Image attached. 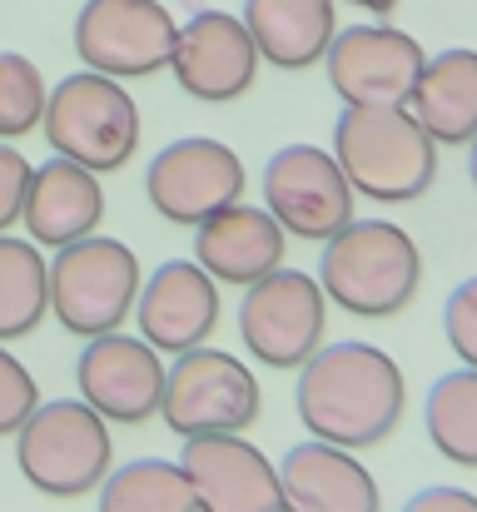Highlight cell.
Returning <instances> with one entry per match:
<instances>
[{"label": "cell", "instance_id": "6da1fadb", "mask_svg": "<svg viewBox=\"0 0 477 512\" xmlns=\"http://www.w3.org/2000/svg\"><path fill=\"white\" fill-rule=\"evenodd\" d=\"M294 408L309 438L363 453V448H378L403 423L408 383H403L398 358L383 353L378 343H323L299 368Z\"/></svg>", "mask_w": 477, "mask_h": 512}, {"label": "cell", "instance_id": "7a4b0ae2", "mask_svg": "<svg viewBox=\"0 0 477 512\" xmlns=\"http://www.w3.org/2000/svg\"><path fill=\"white\" fill-rule=\"evenodd\" d=\"M328 150L353 194L378 204H413L438 179V140L408 105H343Z\"/></svg>", "mask_w": 477, "mask_h": 512}, {"label": "cell", "instance_id": "3957f363", "mask_svg": "<svg viewBox=\"0 0 477 512\" xmlns=\"http://www.w3.org/2000/svg\"><path fill=\"white\" fill-rule=\"evenodd\" d=\"M318 284L353 319H393L418 299L423 254L393 219H353L318 254Z\"/></svg>", "mask_w": 477, "mask_h": 512}, {"label": "cell", "instance_id": "277c9868", "mask_svg": "<svg viewBox=\"0 0 477 512\" xmlns=\"http://www.w3.org/2000/svg\"><path fill=\"white\" fill-rule=\"evenodd\" d=\"M15 468L40 498H85L115 468L110 423L85 398H50L15 428Z\"/></svg>", "mask_w": 477, "mask_h": 512}, {"label": "cell", "instance_id": "5b68a950", "mask_svg": "<svg viewBox=\"0 0 477 512\" xmlns=\"http://www.w3.org/2000/svg\"><path fill=\"white\" fill-rule=\"evenodd\" d=\"M40 130L60 160H75L95 174H115L140 150V105L125 90V80H110L100 70H75L50 90Z\"/></svg>", "mask_w": 477, "mask_h": 512}, {"label": "cell", "instance_id": "8992f818", "mask_svg": "<svg viewBox=\"0 0 477 512\" xmlns=\"http://www.w3.org/2000/svg\"><path fill=\"white\" fill-rule=\"evenodd\" d=\"M140 259L110 234H85L50 259V314L75 339H100L125 329L140 299Z\"/></svg>", "mask_w": 477, "mask_h": 512}, {"label": "cell", "instance_id": "52a82bcc", "mask_svg": "<svg viewBox=\"0 0 477 512\" xmlns=\"http://www.w3.org/2000/svg\"><path fill=\"white\" fill-rule=\"evenodd\" d=\"M159 418L179 438L244 433L259 418V378L239 353L199 343V348H189L169 363Z\"/></svg>", "mask_w": 477, "mask_h": 512}, {"label": "cell", "instance_id": "ba28073f", "mask_svg": "<svg viewBox=\"0 0 477 512\" xmlns=\"http://www.w3.org/2000/svg\"><path fill=\"white\" fill-rule=\"evenodd\" d=\"M328 334V294L318 274L274 269L239 299V339L264 368H304Z\"/></svg>", "mask_w": 477, "mask_h": 512}, {"label": "cell", "instance_id": "9c48e42d", "mask_svg": "<svg viewBox=\"0 0 477 512\" xmlns=\"http://www.w3.org/2000/svg\"><path fill=\"white\" fill-rule=\"evenodd\" d=\"M179 20L159 0H85L75 15V55L110 80H145L169 70Z\"/></svg>", "mask_w": 477, "mask_h": 512}, {"label": "cell", "instance_id": "30bf717a", "mask_svg": "<svg viewBox=\"0 0 477 512\" xmlns=\"http://www.w3.org/2000/svg\"><path fill=\"white\" fill-rule=\"evenodd\" d=\"M264 209L284 224V234H299L309 244H328L343 224H353V184L333 150L318 145H284L264 165Z\"/></svg>", "mask_w": 477, "mask_h": 512}, {"label": "cell", "instance_id": "8fae6325", "mask_svg": "<svg viewBox=\"0 0 477 512\" xmlns=\"http://www.w3.org/2000/svg\"><path fill=\"white\" fill-rule=\"evenodd\" d=\"M244 184L249 179H244L239 150H229L224 140H209V135H184V140L164 145L145 170L150 209L179 229H199L209 214L239 204Z\"/></svg>", "mask_w": 477, "mask_h": 512}, {"label": "cell", "instance_id": "7c38bea8", "mask_svg": "<svg viewBox=\"0 0 477 512\" xmlns=\"http://www.w3.org/2000/svg\"><path fill=\"white\" fill-rule=\"evenodd\" d=\"M428 50L398 25H348L323 55V75L343 105H408Z\"/></svg>", "mask_w": 477, "mask_h": 512}, {"label": "cell", "instance_id": "4fadbf2b", "mask_svg": "<svg viewBox=\"0 0 477 512\" xmlns=\"http://www.w3.org/2000/svg\"><path fill=\"white\" fill-rule=\"evenodd\" d=\"M164 363H159V348L125 329L115 334H100V339H85L80 358H75V388L80 398L115 428H140L159 418V403H164Z\"/></svg>", "mask_w": 477, "mask_h": 512}, {"label": "cell", "instance_id": "5bb4252c", "mask_svg": "<svg viewBox=\"0 0 477 512\" xmlns=\"http://www.w3.org/2000/svg\"><path fill=\"white\" fill-rule=\"evenodd\" d=\"M259 65L264 60H259V45H254L244 15H229V10H194L179 25L174 55H169L179 90L199 105H229V100L249 95Z\"/></svg>", "mask_w": 477, "mask_h": 512}, {"label": "cell", "instance_id": "9a60e30c", "mask_svg": "<svg viewBox=\"0 0 477 512\" xmlns=\"http://www.w3.org/2000/svg\"><path fill=\"white\" fill-rule=\"evenodd\" d=\"M179 468L199 512H284L279 463H269L244 433L184 438Z\"/></svg>", "mask_w": 477, "mask_h": 512}, {"label": "cell", "instance_id": "2e32d148", "mask_svg": "<svg viewBox=\"0 0 477 512\" xmlns=\"http://www.w3.org/2000/svg\"><path fill=\"white\" fill-rule=\"evenodd\" d=\"M135 324L140 339L155 343L159 353H189L209 343L219 324V284L199 259H164L155 274H145L140 299H135Z\"/></svg>", "mask_w": 477, "mask_h": 512}, {"label": "cell", "instance_id": "e0dca14e", "mask_svg": "<svg viewBox=\"0 0 477 512\" xmlns=\"http://www.w3.org/2000/svg\"><path fill=\"white\" fill-rule=\"evenodd\" d=\"M284 249H289L284 224L269 209L244 204V199L219 209V214H209L194 229L199 269H209V279L229 284V289H249V284L269 279L274 269H284Z\"/></svg>", "mask_w": 477, "mask_h": 512}, {"label": "cell", "instance_id": "ac0fdd59", "mask_svg": "<svg viewBox=\"0 0 477 512\" xmlns=\"http://www.w3.org/2000/svg\"><path fill=\"white\" fill-rule=\"evenodd\" d=\"M105 224V189L100 174L50 155L45 165H35L30 189H25V209H20V229L30 244L40 249H65L85 234H100Z\"/></svg>", "mask_w": 477, "mask_h": 512}, {"label": "cell", "instance_id": "d6986e66", "mask_svg": "<svg viewBox=\"0 0 477 512\" xmlns=\"http://www.w3.org/2000/svg\"><path fill=\"white\" fill-rule=\"evenodd\" d=\"M279 488L289 512H383L378 478L358 463V453L304 438L279 458Z\"/></svg>", "mask_w": 477, "mask_h": 512}, {"label": "cell", "instance_id": "ffe728a7", "mask_svg": "<svg viewBox=\"0 0 477 512\" xmlns=\"http://www.w3.org/2000/svg\"><path fill=\"white\" fill-rule=\"evenodd\" d=\"M244 25L259 60L274 70H314L338 35V0H244Z\"/></svg>", "mask_w": 477, "mask_h": 512}, {"label": "cell", "instance_id": "44dd1931", "mask_svg": "<svg viewBox=\"0 0 477 512\" xmlns=\"http://www.w3.org/2000/svg\"><path fill=\"white\" fill-rule=\"evenodd\" d=\"M413 120L438 140V150H458L477 135V50L453 45L428 55L413 95H408Z\"/></svg>", "mask_w": 477, "mask_h": 512}, {"label": "cell", "instance_id": "7402d4cb", "mask_svg": "<svg viewBox=\"0 0 477 512\" xmlns=\"http://www.w3.org/2000/svg\"><path fill=\"white\" fill-rule=\"evenodd\" d=\"M50 314V259L40 244L0 234V343L35 334Z\"/></svg>", "mask_w": 477, "mask_h": 512}, {"label": "cell", "instance_id": "603a6c76", "mask_svg": "<svg viewBox=\"0 0 477 512\" xmlns=\"http://www.w3.org/2000/svg\"><path fill=\"white\" fill-rule=\"evenodd\" d=\"M423 428L438 458L453 468H477V368L438 373L423 398Z\"/></svg>", "mask_w": 477, "mask_h": 512}, {"label": "cell", "instance_id": "cb8c5ba5", "mask_svg": "<svg viewBox=\"0 0 477 512\" xmlns=\"http://www.w3.org/2000/svg\"><path fill=\"white\" fill-rule=\"evenodd\" d=\"M95 493H100L95 512H199L184 468L169 458L120 463V468H110V478Z\"/></svg>", "mask_w": 477, "mask_h": 512}, {"label": "cell", "instance_id": "d4e9b609", "mask_svg": "<svg viewBox=\"0 0 477 512\" xmlns=\"http://www.w3.org/2000/svg\"><path fill=\"white\" fill-rule=\"evenodd\" d=\"M50 105V85L40 75V65L20 50H0V140H25L30 130H40Z\"/></svg>", "mask_w": 477, "mask_h": 512}, {"label": "cell", "instance_id": "484cf974", "mask_svg": "<svg viewBox=\"0 0 477 512\" xmlns=\"http://www.w3.org/2000/svg\"><path fill=\"white\" fill-rule=\"evenodd\" d=\"M40 408V388H35V373L0 343V438L10 433L15 438V428L30 418Z\"/></svg>", "mask_w": 477, "mask_h": 512}, {"label": "cell", "instance_id": "4316f807", "mask_svg": "<svg viewBox=\"0 0 477 512\" xmlns=\"http://www.w3.org/2000/svg\"><path fill=\"white\" fill-rule=\"evenodd\" d=\"M443 339L463 358V368H477V274L463 279L443 304Z\"/></svg>", "mask_w": 477, "mask_h": 512}, {"label": "cell", "instance_id": "83f0119b", "mask_svg": "<svg viewBox=\"0 0 477 512\" xmlns=\"http://www.w3.org/2000/svg\"><path fill=\"white\" fill-rule=\"evenodd\" d=\"M30 174L35 165L10 145L0 140V234H10L20 224V209H25V189H30Z\"/></svg>", "mask_w": 477, "mask_h": 512}, {"label": "cell", "instance_id": "f1b7e54d", "mask_svg": "<svg viewBox=\"0 0 477 512\" xmlns=\"http://www.w3.org/2000/svg\"><path fill=\"white\" fill-rule=\"evenodd\" d=\"M403 512H477V493L458 488V483H433V488H418Z\"/></svg>", "mask_w": 477, "mask_h": 512}, {"label": "cell", "instance_id": "f546056e", "mask_svg": "<svg viewBox=\"0 0 477 512\" xmlns=\"http://www.w3.org/2000/svg\"><path fill=\"white\" fill-rule=\"evenodd\" d=\"M348 5H358V10H373V15H388L398 0H348Z\"/></svg>", "mask_w": 477, "mask_h": 512}, {"label": "cell", "instance_id": "4dcf8cb0", "mask_svg": "<svg viewBox=\"0 0 477 512\" xmlns=\"http://www.w3.org/2000/svg\"><path fill=\"white\" fill-rule=\"evenodd\" d=\"M468 174H473V184H477V135L468 140Z\"/></svg>", "mask_w": 477, "mask_h": 512}, {"label": "cell", "instance_id": "1f68e13d", "mask_svg": "<svg viewBox=\"0 0 477 512\" xmlns=\"http://www.w3.org/2000/svg\"><path fill=\"white\" fill-rule=\"evenodd\" d=\"M284 512H289V508H284Z\"/></svg>", "mask_w": 477, "mask_h": 512}]
</instances>
